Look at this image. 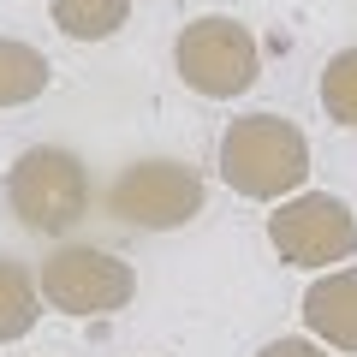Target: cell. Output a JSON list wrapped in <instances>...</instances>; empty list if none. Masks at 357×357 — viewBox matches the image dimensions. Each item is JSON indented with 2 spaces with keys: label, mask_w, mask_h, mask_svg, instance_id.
Listing matches in <instances>:
<instances>
[{
  "label": "cell",
  "mask_w": 357,
  "mask_h": 357,
  "mask_svg": "<svg viewBox=\"0 0 357 357\" xmlns=\"http://www.w3.org/2000/svg\"><path fill=\"white\" fill-rule=\"evenodd\" d=\"M173 66L185 77V89H197L208 102H232V96H244L262 77V48H256L250 24H238L227 13H208V18L178 30Z\"/></svg>",
  "instance_id": "4"
},
{
  "label": "cell",
  "mask_w": 357,
  "mask_h": 357,
  "mask_svg": "<svg viewBox=\"0 0 357 357\" xmlns=\"http://www.w3.org/2000/svg\"><path fill=\"white\" fill-rule=\"evenodd\" d=\"M321 107H328L333 126H357V48H340L321 66Z\"/></svg>",
  "instance_id": "11"
},
{
  "label": "cell",
  "mask_w": 357,
  "mask_h": 357,
  "mask_svg": "<svg viewBox=\"0 0 357 357\" xmlns=\"http://www.w3.org/2000/svg\"><path fill=\"white\" fill-rule=\"evenodd\" d=\"M256 357H333L321 340H268Z\"/></svg>",
  "instance_id": "12"
},
{
  "label": "cell",
  "mask_w": 357,
  "mask_h": 357,
  "mask_svg": "<svg viewBox=\"0 0 357 357\" xmlns=\"http://www.w3.org/2000/svg\"><path fill=\"white\" fill-rule=\"evenodd\" d=\"M42 321V292H36V274L13 256H0V345L24 340L30 328Z\"/></svg>",
  "instance_id": "9"
},
{
  "label": "cell",
  "mask_w": 357,
  "mask_h": 357,
  "mask_svg": "<svg viewBox=\"0 0 357 357\" xmlns=\"http://www.w3.org/2000/svg\"><path fill=\"white\" fill-rule=\"evenodd\" d=\"M304 328L328 351H357V268H321L304 292Z\"/></svg>",
  "instance_id": "7"
},
{
  "label": "cell",
  "mask_w": 357,
  "mask_h": 357,
  "mask_svg": "<svg viewBox=\"0 0 357 357\" xmlns=\"http://www.w3.org/2000/svg\"><path fill=\"white\" fill-rule=\"evenodd\" d=\"M48 54L30 48L18 36H0V107H30L36 96H48Z\"/></svg>",
  "instance_id": "8"
},
{
  "label": "cell",
  "mask_w": 357,
  "mask_h": 357,
  "mask_svg": "<svg viewBox=\"0 0 357 357\" xmlns=\"http://www.w3.org/2000/svg\"><path fill=\"white\" fill-rule=\"evenodd\" d=\"M203 203H208L203 173L185 167V161H167V155L131 161L102 197V208L131 232H178V227H191L203 215Z\"/></svg>",
  "instance_id": "3"
},
{
  "label": "cell",
  "mask_w": 357,
  "mask_h": 357,
  "mask_svg": "<svg viewBox=\"0 0 357 357\" xmlns=\"http://www.w3.org/2000/svg\"><path fill=\"white\" fill-rule=\"evenodd\" d=\"M36 292H42V304L60 310V316H119V310L137 298V274H131V262H119L114 250L60 244V250H48V262H42Z\"/></svg>",
  "instance_id": "5"
},
{
  "label": "cell",
  "mask_w": 357,
  "mask_h": 357,
  "mask_svg": "<svg viewBox=\"0 0 357 357\" xmlns=\"http://www.w3.org/2000/svg\"><path fill=\"white\" fill-rule=\"evenodd\" d=\"M89 167L77 161L60 143H36L13 161L6 173V208L18 215L24 232H42V238H60L77 220L89 215Z\"/></svg>",
  "instance_id": "2"
},
{
  "label": "cell",
  "mask_w": 357,
  "mask_h": 357,
  "mask_svg": "<svg viewBox=\"0 0 357 357\" xmlns=\"http://www.w3.org/2000/svg\"><path fill=\"white\" fill-rule=\"evenodd\" d=\"M48 13H54V24H60V36H72V42H107L131 18V0H54Z\"/></svg>",
  "instance_id": "10"
},
{
  "label": "cell",
  "mask_w": 357,
  "mask_h": 357,
  "mask_svg": "<svg viewBox=\"0 0 357 357\" xmlns=\"http://www.w3.org/2000/svg\"><path fill=\"white\" fill-rule=\"evenodd\" d=\"M268 244L292 268H333L357 250V215L333 191H292L268 215Z\"/></svg>",
  "instance_id": "6"
},
{
  "label": "cell",
  "mask_w": 357,
  "mask_h": 357,
  "mask_svg": "<svg viewBox=\"0 0 357 357\" xmlns=\"http://www.w3.org/2000/svg\"><path fill=\"white\" fill-rule=\"evenodd\" d=\"M220 178L250 203H280L310 185V137L280 114H244L220 131Z\"/></svg>",
  "instance_id": "1"
}]
</instances>
